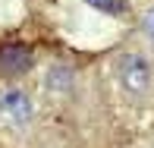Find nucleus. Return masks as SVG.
<instances>
[{"label":"nucleus","mask_w":154,"mask_h":148,"mask_svg":"<svg viewBox=\"0 0 154 148\" xmlns=\"http://www.w3.org/2000/svg\"><path fill=\"white\" fill-rule=\"evenodd\" d=\"M44 85H47V91H66L72 85V73H69L66 66H54V69H47Z\"/></svg>","instance_id":"4"},{"label":"nucleus","mask_w":154,"mask_h":148,"mask_svg":"<svg viewBox=\"0 0 154 148\" xmlns=\"http://www.w3.org/2000/svg\"><path fill=\"white\" fill-rule=\"evenodd\" d=\"M29 66H32V54L22 51V47H6V51L0 54V69H3L6 76H19Z\"/></svg>","instance_id":"3"},{"label":"nucleus","mask_w":154,"mask_h":148,"mask_svg":"<svg viewBox=\"0 0 154 148\" xmlns=\"http://www.w3.org/2000/svg\"><path fill=\"white\" fill-rule=\"evenodd\" d=\"M116 82H120V88L126 91V95L132 98H145L151 88V63L142 57V54H120L116 57Z\"/></svg>","instance_id":"1"},{"label":"nucleus","mask_w":154,"mask_h":148,"mask_svg":"<svg viewBox=\"0 0 154 148\" xmlns=\"http://www.w3.org/2000/svg\"><path fill=\"white\" fill-rule=\"evenodd\" d=\"M85 3H91V6H97V10H107V13H120V0H85Z\"/></svg>","instance_id":"6"},{"label":"nucleus","mask_w":154,"mask_h":148,"mask_svg":"<svg viewBox=\"0 0 154 148\" xmlns=\"http://www.w3.org/2000/svg\"><path fill=\"white\" fill-rule=\"evenodd\" d=\"M142 35L154 44V6H148V10L142 13Z\"/></svg>","instance_id":"5"},{"label":"nucleus","mask_w":154,"mask_h":148,"mask_svg":"<svg viewBox=\"0 0 154 148\" xmlns=\"http://www.w3.org/2000/svg\"><path fill=\"white\" fill-rule=\"evenodd\" d=\"M0 120L13 129H29V123L35 120V104L25 88L19 85L0 88Z\"/></svg>","instance_id":"2"}]
</instances>
